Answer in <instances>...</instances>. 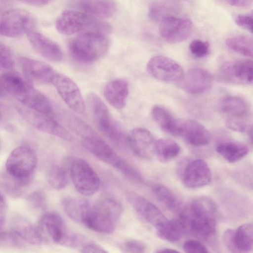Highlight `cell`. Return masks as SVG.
<instances>
[{
	"mask_svg": "<svg viewBox=\"0 0 253 253\" xmlns=\"http://www.w3.org/2000/svg\"><path fill=\"white\" fill-rule=\"evenodd\" d=\"M19 63L23 74L29 80L52 84L57 72L48 64L27 57L20 58Z\"/></svg>",
	"mask_w": 253,
	"mask_h": 253,
	"instance_id": "18",
	"label": "cell"
},
{
	"mask_svg": "<svg viewBox=\"0 0 253 253\" xmlns=\"http://www.w3.org/2000/svg\"></svg>",
	"mask_w": 253,
	"mask_h": 253,
	"instance_id": "56",
	"label": "cell"
},
{
	"mask_svg": "<svg viewBox=\"0 0 253 253\" xmlns=\"http://www.w3.org/2000/svg\"><path fill=\"white\" fill-rule=\"evenodd\" d=\"M61 205L64 212L69 217L82 223L91 208L86 200L76 197H65L62 200Z\"/></svg>",
	"mask_w": 253,
	"mask_h": 253,
	"instance_id": "26",
	"label": "cell"
},
{
	"mask_svg": "<svg viewBox=\"0 0 253 253\" xmlns=\"http://www.w3.org/2000/svg\"><path fill=\"white\" fill-rule=\"evenodd\" d=\"M14 59L11 50L0 42V70H7L13 68Z\"/></svg>",
	"mask_w": 253,
	"mask_h": 253,
	"instance_id": "39",
	"label": "cell"
},
{
	"mask_svg": "<svg viewBox=\"0 0 253 253\" xmlns=\"http://www.w3.org/2000/svg\"><path fill=\"white\" fill-rule=\"evenodd\" d=\"M127 199L133 208L156 229L168 220L162 211L146 198L131 192L127 194Z\"/></svg>",
	"mask_w": 253,
	"mask_h": 253,
	"instance_id": "19",
	"label": "cell"
},
{
	"mask_svg": "<svg viewBox=\"0 0 253 253\" xmlns=\"http://www.w3.org/2000/svg\"><path fill=\"white\" fill-rule=\"evenodd\" d=\"M215 150L229 163H235L243 158L248 153L245 144L237 142L227 141L218 144Z\"/></svg>",
	"mask_w": 253,
	"mask_h": 253,
	"instance_id": "30",
	"label": "cell"
},
{
	"mask_svg": "<svg viewBox=\"0 0 253 253\" xmlns=\"http://www.w3.org/2000/svg\"><path fill=\"white\" fill-rule=\"evenodd\" d=\"M123 211L121 204L109 197L99 200L91 207L90 215L94 223L101 229L113 230Z\"/></svg>",
	"mask_w": 253,
	"mask_h": 253,
	"instance_id": "11",
	"label": "cell"
},
{
	"mask_svg": "<svg viewBox=\"0 0 253 253\" xmlns=\"http://www.w3.org/2000/svg\"><path fill=\"white\" fill-rule=\"evenodd\" d=\"M253 14L239 15L235 18L236 23L240 27L253 32Z\"/></svg>",
	"mask_w": 253,
	"mask_h": 253,
	"instance_id": "45",
	"label": "cell"
},
{
	"mask_svg": "<svg viewBox=\"0 0 253 253\" xmlns=\"http://www.w3.org/2000/svg\"><path fill=\"white\" fill-rule=\"evenodd\" d=\"M154 121L164 131L178 136L180 120L175 119L167 108L161 105H155L151 112Z\"/></svg>",
	"mask_w": 253,
	"mask_h": 253,
	"instance_id": "27",
	"label": "cell"
},
{
	"mask_svg": "<svg viewBox=\"0 0 253 253\" xmlns=\"http://www.w3.org/2000/svg\"><path fill=\"white\" fill-rule=\"evenodd\" d=\"M180 152V146L172 139L161 138L156 141L155 154L162 163L171 161L177 156Z\"/></svg>",
	"mask_w": 253,
	"mask_h": 253,
	"instance_id": "34",
	"label": "cell"
},
{
	"mask_svg": "<svg viewBox=\"0 0 253 253\" xmlns=\"http://www.w3.org/2000/svg\"><path fill=\"white\" fill-rule=\"evenodd\" d=\"M82 253H107L103 247L94 243L89 241L86 242L80 249Z\"/></svg>",
	"mask_w": 253,
	"mask_h": 253,
	"instance_id": "47",
	"label": "cell"
},
{
	"mask_svg": "<svg viewBox=\"0 0 253 253\" xmlns=\"http://www.w3.org/2000/svg\"><path fill=\"white\" fill-rule=\"evenodd\" d=\"M119 249L123 253H141L145 252L146 247L141 241L129 239L122 243L120 245Z\"/></svg>",
	"mask_w": 253,
	"mask_h": 253,
	"instance_id": "41",
	"label": "cell"
},
{
	"mask_svg": "<svg viewBox=\"0 0 253 253\" xmlns=\"http://www.w3.org/2000/svg\"><path fill=\"white\" fill-rule=\"evenodd\" d=\"M221 109L229 117L245 119L249 113V107L242 98L237 96L224 97L221 103Z\"/></svg>",
	"mask_w": 253,
	"mask_h": 253,
	"instance_id": "29",
	"label": "cell"
},
{
	"mask_svg": "<svg viewBox=\"0 0 253 253\" xmlns=\"http://www.w3.org/2000/svg\"><path fill=\"white\" fill-rule=\"evenodd\" d=\"M35 19L28 11L13 8L5 11L0 20V34L15 38L33 31Z\"/></svg>",
	"mask_w": 253,
	"mask_h": 253,
	"instance_id": "8",
	"label": "cell"
},
{
	"mask_svg": "<svg viewBox=\"0 0 253 253\" xmlns=\"http://www.w3.org/2000/svg\"><path fill=\"white\" fill-rule=\"evenodd\" d=\"M178 136L195 147L207 145L211 140L209 130L201 124L192 120H180Z\"/></svg>",
	"mask_w": 253,
	"mask_h": 253,
	"instance_id": "20",
	"label": "cell"
},
{
	"mask_svg": "<svg viewBox=\"0 0 253 253\" xmlns=\"http://www.w3.org/2000/svg\"><path fill=\"white\" fill-rule=\"evenodd\" d=\"M146 69L152 77L167 83L179 82L184 74L179 64L162 55L155 56L150 59L147 64Z\"/></svg>",
	"mask_w": 253,
	"mask_h": 253,
	"instance_id": "13",
	"label": "cell"
},
{
	"mask_svg": "<svg viewBox=\"0 0 253 253\" xmlns=\"http://www.w3.org/2000/svg\"><path fill=\"white\" fill-rule=\"evenodd\" d=\"M253 74L252 60L242 59L224 63L220 67L218 76L225 83L246 85L252 84Z\"/></svg>",
	"mask_w": 253,
	"mask_h": 253,
	"instance_id": "12",
	"label": "cell"
},
{
	"mask_svg": "<svg viewBox=\"0 0 253 253\" xmlns=\"http://www.w3.org/2000/svg\"><path fill=\"white\" fill-rule=\"evenodd\" d=\"M212 76L206 70L195 68L188 70L178 82L179 86L192 94H200L208 91L212 85Z\"/></svg>",
	"mask_w": 253,
	"mask_h": 253,
	"instance_id": "17",
	"label": "cell"
},
{
	"mask_svg": "<svg viewBox=\"0 0 253 253\" xmlns=\"http://www.w3.org/2000/svg\"><path fill=\"white\" fill-rule=\"evenodd\" d=\"M179 4L172 0H160L154 2L149 7L148 15L154 21L160 22L163 19L176 16L180 11Z\"/></svg>",
	"mask_w": 253,
	"mask_h": 253,
	"instance_id": "31",
	"label": "cell"
},
{
	"mask_svg": "<svg viewBox=\"0 0 253 253\" xmlns=\"http://www.w3.org/2000/svg\"><path fill=\"white\" fill-rule=\"evenodd\" d=\"M38 163L35 151L25 145L15 148L9 155L6 162V169L13 177L26 178L31 177Z\"/></svg>",
	"mask_w": 253,
	"mask_h": 253,
	"instance_id": "9",
	"label": "cell"
},
{
	"mask_svg": "<svg viewBox=\"0 0 253 253\" xmlns=\"http://www.w3.org/2000/svg\"><path fill=\"white\" fill-rule=\"evenodd\" d=\"M183 249L185 252L188 253H207L209 252L202 243L194 239L185 241L183 245Z\"/></svg>",
	"mask_w": 253,
	"mask_h": 253,
	"instance_id": "44",
	"label": "cell"
},
{
	"mask_svg": "<svg viewBox=\"0 0 253 253\" xmlns=\"http://www.w3.org/2000/svg\"><path fill=\"white\" fill-rule=\"evenodd\" d=\"M35 112L36 114L30 116V121L37 129L65 140H72V135L70 132L49 115Z\"/></svg>",
	"mask_w": 253,
	"mask_h": 253,
	"instance_id": "23",
	"label": "cell"
},
{
	"mask_svg": "<svg viewBox=\"0 0 253 253\" xmlns=\"http://www.w3.org/2000/svg\"><path fill=\"white\" fill-rule=\"evenodd\" d=\"M27 37L33 48L42 57L53 62L62 61L63 52L54 42L40 33L34 31L29 32Z\"/></svg>",
	"mask_w": 253,
	"mask_h": 253,
	"instance_id": "21",
	"label": "cell"
},
{
	"mask_svg": "<svg viewBox=\"0 0 253 253\" xmlns=\"http://www.w3.org/2000/svg\"><path fill=\"white\" fill-rule=\"evenodd\" d=\"M21 240L32 245H39L42 241V235L40 228L26 220L19 218L15 220L13 230Z\"/></svg>",
	"mask_w": 253,
	"mask_h": 253,
	"instance_id": "28",
	"label": "cell"
},
{
	"mask_svg": "<svg viewBox=\"0 0 253 253\" xmlns=\"http://www.w3.org/2000/svg\"><path fill=\"white\" fill-rule=\"evenodd\" d=\"M87 103L98 130L112 143L119 147L127 145L126 137L119 125L112 118L107 106L95 93H90Z\"/></svg>",
	"mask_w": 253,
	"mask_h": 253,
	"instance_id": "6",
	"label": "cell"
},
{
	"mask_svg": "<svg viewBox=\"0 0 253 253\" xmlns=\"http://www.w3.org/2000/svg\"><path fill=\"white\" fill-rule=\"evenodd\" d=\"M216 208L209 198L198 197L180 212L179 220L185 232L202 239L211 238L216 232Z\"/></svg>",
	"mask_w": 253,
	"mask_h": 253,
	"instance_id": "1",
	"label": "cell"
},
{
	"mask_svg": "<svg viewBox=\"0 0 253 253\" xmlns=\"http://www.w3.org/2000/svg\"><path fill=\"white\" fill-rule=\"evenodd\" d=\"M103 93L106 100L111 106L117 109H122L127 101L128 84L122 79H114L105 85Z\"/></svg>",
	"mask_w": 253,
	"mask_h": 253,
	"instance_id": "24",
	"label": "cell"
},
{
	"mask_svg": "<svg viewBox=\"0 0 253 253\" xmlns=\"http://www.w3.org/2000/svg\"><path fill=\"white\" fill-rule=\"evenodd\" d=\"M0 86L15 99L35 112L50 115L52 105L48 98L20 75L9 72L0 77Z\"/></svg>",
	"mask_w": 253,
	"mask_h": 253,
	"instance_id": "2",
	"label": "cell"
},
{
	"mask_svg": "<svg viewBox=\"0 0 253 253\" xmlns=\"http://www.w3.org/2000/svg\"><path fill=\"white\" fill-rule=\"evenodd\" d=\"M80 6L83 12L98 19L111 17L117 9L116 3L112 0H83Z\"/></svg>",
	"mask_w": 253,
	"mask_h": 253,
	"instance_id": "25",
	"label": "cell"
},
{
	"mask_svg": "<svg viewBox=\"0 0 253 253\" xmlns=\"http://www.w3.org/2000/svg\"><path fill=\"white\" fill-rule=\"evenodd\" d=\"M84 148L101 161L110 165L129 179L139 181L140 173L121 158L103 139L90 128L81 135Z\"/></svg>",
	"mask_w": 253,
	"mask_h": 253,
	"instance_id": "3",
	"label": "cell"
},
{
	"mask_svg": "<svg viewBox=\"0 0 253 253\" xmlns=\"http://www.w3.org/2000/svg\"><path fill=\"white\" fill-rule=\"evenodd\" d=\"M155 253H177L178 251L169 248H162L156 249Z\"/></svg>",
	"mask_w": 253,
	"mask_h": 253,
	"instance_id": "50",
	"label": "cell"
},
{
	"mask_svg": "<svg viewBox=\"0 0 253 253\" xmlns=\"http://www.w3.org/2000/svg\"><path fill=\"white\" fill-rule=\"evenodd\" d=\"M6 209V203L3 196L0 194V213H3Z\"/></svg>",
	"mask_w": 253,
	"mask_h": 253,
	"instance_id": "51",
	"label": "cell"
},
{
	"mask_svg": "<svg viewBox=\"0 0 253 253\" xmlns=\"http://www.w3.org/2000/svg\"><path fill=\"white\" fill-rule=\"evenodd\" d=\"M127 145L138 157L149 160L155 154L156 140L147 129L137 127L130 130L126 136Z\"/></svg>",
	"mask_w": 253,
	"mask_h": 253,
	"instance_id": "16",
	"label": "cell"
},
{
	"mask_svg": "<svg viewBox=\"0 0 253 253\" xmlns=\"http://www.w3.org/2000/svg\"><path fill=\"white\" fill-rule=\"evenodd\" d=\"M1 87H0V95L2 94V89H1Z\"/></svg>",
	"mask_w": 253,
	"mask_h": 253,
	"instance_id": "53",
	"label": "cell"
},
{
	"mask_svg": "<svg viewBox=\"0 0 253 253\" xmlns=\"http://www.w3.org/2000/svg\"><path fill=\"white\" fill-rule=\"evenodd\" d=\"M234 232L232 229H228L225 231L223 236V240L226 247L230 251L237 253L234 242Z\"/></svg>",
	"mask_w": 253,
	"mask_h": 253,
	"instance_id": "46",
	"label": "cell"
},
{
	"mask_svg": "<svg viewBox=\"0 0 253 253\" xmlns=\"http://www.w3.org/2000/svg\"><path fill=\"white\" fill-rule=\"evenodd\" d=\"M4 217L3 213H0V232L4 225Z\"/></svg>",
	"mask_w": 253,
	"mask_h": 253,
	"instance_id": "52",
	"label": "cell"
},
{
	"mask_svg": "<svg viewBox=\"0 0 253 253\" xmlns=\"http://www.w3.org/2000/svg\"><path fill=\"white\" fill-rule=\"evenodd\" d=\"M110 42L106 34L89 32L81 34L70 43L73 58L83 64H91L103 57L108 52Z\"/></svg>",
	"mask_w": 253,
	"mask_h": 253,
	"instance_id": "4",
	"label": "cell"
},
{
	"mask_svg": "<svg viewBox=\"0 0 253 253\" xmlns=\"http://www.w3.org/2000/svg\"><path fill=\"white\" fill-rule=\"evenodd\" d=\"M52 84L66 105L74 112L82 114L85 110V104L81 91L76 83L70 78L59 73H56Z\"/></svg>",
	"mask_w": 253,
	"mask_h": 253,
	"instance_id": "14",
	"label": "cell"
},
{
	"mask_svg": "<svg viewBox=\"0 0 253 253\" xmlns=\"http://www.w3.org/2000/svg\"><path fill=\"white\" fill-rule=\"evenodd\" d=\"M177 173L184 185L191 189L208 185L212 178L211 170L208 164L200 159L182 160L177 166Z\"/></svg>",
	"mask_w": 253,
	"mask_h": 253,
	"instance_id": "7",
	"label": "cell"
},
{
	"mask_svg": "<svg viewBox=\"0 0 253 253\" xmlns=\"http://www.w3.org/2000/svg\"><path fill=\"white\" fill-rule=\"evenodd\" d=\"M229 4L239 7H247L250 6L253 0H225Z\"/></svg>",
	"mask_w": 253,
	"mask_h": 253,
	"instance_id": "48",
	"label": "cell"
},
{
	"mask_svg": "<svg viewBox=\"0 0 253 253\" xmlns=\"http://www.w3.org/2000/svg\"><path fill=\"white\" fill-rule=\"evenodd\" d=\"M156 230L159 237L170 242L179 241L185 232L184 228L179 218L173 220L168 219Z\"/></svg>",
	"mask_w": 253,
	"mask_h": 253,
	"instance_id": "33",
	"label": "cell"
},
{
	"mask_svg": "<svg viewBox=\"0 0 253 253\" xmlns=\"http://www.w3.org/2000/svg\"><path fill=\"white\" fill-rule=\"evenodd\" d=\"M0 146H1V143H0Z\"/></svg>",
	"mask_w": 253,
	"mask_h": 253,
	"instance_id": "55",
	"label": "cell"
},
{
	"mask_svg": "<svg viewBox=\"0 0 253 253\" xmlns=\"http://www.w3.org/2000/svg\"><path fill=\"white\" fill-rule=\"evenodd\" d=\"M70 175L76 190L85 196H91L100 187V179L92 168L82 159L75 160L70 167Z\"/></svg>",
	"mask_w": 253,
	"mask_h": 253,
	"instance_id": "10",
	"label": "cell"
},
{
	"mask_svg": "<svg viewBox=\"0 0 253 253\" xmlns=\"http://www.w3.org/2000/svg\"><path fill=\"white\" fill-rule=\"evenodd\" d=\"M1 115L0 112V119H1Z\"/></svg>",
	"mask_w": 253,
	"mask_h": 253,
	"instance_id": "54",
	"label": "cell"
},
{
	"mask_svg": "<svg viewBox=\"0 0 253 253\" xmlns=\"http://www.w3.org/2000/svg\"><path fill=\"white\" fill-rule=\"evenodd\" d=\"M22 241L13 231L0 232V247L4 248H18L22 244Z\"/></svg>",
	"mask_w": 253,
	"mask_h": 253,
	"instance_id": "40",
	"label": "cell"
},
{
	"mask_svg": "<svg viewBox=\"0 0 253 253\" xmlns=\"http://www.w3.org/2000/svg\"><path fill=\"white\" fill-rule=\"evenodd\" d=\"M153 191L158 200L168 209L173 212L181 211L179 200L169 188L161 184H156L153 187Z\"/></svg>",
	"mask_w": 253,
	"mask_h": 253,
	"instance_id": "35",
	"label": "cell"
},
{
	"mask_svg": "<svg viewBox=\"0 0 253 253\" xmlns=\"http://www.w3.org/2000/svg\"><path fill=\"white\" fill-rule=\"evenodd\" d=\"M192 27V23L189 19L171 16L160 22L159 32L166 41L171 43H177L188 38Z\"/></svg>",
	"mask_w": 253,
	"mask_h": 253,
	"instance_id": "15",
	"label": "cell"
},
{
	"mask_svg": "<svg viewBox=\"0 0 253 253\" xmlns=\"http://www.w3.org/2000/svg\"><path fill=\"white\" fill-rule=\"evenodd\" d=\"M209 43L200 40L193 41L189 45L191 53L197 57H203L209 53Z\"/></svg>",
	"mask_w": 253,
	"mask_h": 253,
	"instance_id": "43",
	"label": "cell"
},
{
	"mask_svg": "<svg viewBox=\"0 0 253 253\" xmlns=\"http://www.w3.org/2000/svg\"><path fill=\"white\" fill-rule=\"evenodd\" d=\"M29 204L37 209H44L46 206V198L44 193L37 190L30 194L27 198Z\"/></svg>",
	"mask_w": 253,
	"mask_h": 253,
	"instance_id": "42",
	"label": "cell"
},
{
	"mask_svg": "<svg viewBox=\"0 0 253 253\" xmlns=\"http://www.w3.org/2000/svg\"><path fill=\"white\" fill-rule=\"evenodd\" d=\"M226 126L233 131L240 132H251L252 124L245 119L228 118L225 122Z\"/></svg>",
	"mask_w": 253,
	"mask_h": 253,
	"instance_id": "38",
	"label": "cell"
},
{
	"mask_svg": "<svg viewBox=\"0 0 253 253\" xmlns=\"http://www.w3.org/2000/svg\"><path fill=\"white\" fill-rule=\"evenodd\" d=\"M33 6H41L47 4L52 0H18Z\"/></svg>",
	"mask_w": 253,
	"mask_h": 253,
	"instance_id": "49",
	"label": "cell"
},
{
	"mask_svg": "<svg viewBox=\"0 0 253 253\" xmlns=\"http://www.w3.org/2000/svg\"><path fill=\"white\" fill-rule=\"evenodd\" d=\"M225 43L229 48L236 52L247 57H253V41L250 37H232L226 39Z\"/></svg>",
	"mask_w": 253,
	"mask_h": 253,
	"instance_id": "36",
	"label": "cell"
},
{
	"mask_svg": "<svg viewBox=\"0 0 253 253\" xmlns=\"http://www.w3.org/2000/svg\"><path fill=\"white\" fill-rule=\"evenodd\" d=\"M48 181L50 186L56 190H62L67 185L68 178L66 169L62 166L54 165L48 172Z\"/></svg>",
	"mask_w": 253,
	"mask_h": 253,
	"instance_id": "37",
	"label": "cell"
},
{
	"mask_svg": "<svg viewBox=\"0 0 253 253\" xmlns=\"http://www.w3.org/2000/svg\"><path fill=\"white\" fill-rule=\"evenodd\" d=\"M57 30L60 34L71 35L89 32L108 34L110 25L84 12L66 10L63 12L55 22Z\"/></svg>",
	"mask_w": 253,
	"mask_h": 253,
	"instance_id": "5",
	"label": "cell"
},
{
	"mask_svg": "<svg viewBox=\"0 0 253 253\" xmlns=\"http://www.w3.org/2000/svg\"><path fill=\"white\" fill-rule=\"evenodd\" d=\"M234 242L237 252H249L253 247V226L252 223L240 225L234 232Z\"/></svg>",
	"mask_w": 253,
	"mask_h": 253,
	"instance_id": "32",
	"label": "cell"
},
{
	"mask_svg": "<svg viewBox=\"0 0 253 253\" xmlns=\"http://www.w3.org/2000/svg\"><path fill=\"white\" fill-rule=\"evenodd\" d=\"M39 228L42 235L46 234L54 243L60 245L68 232L62 218L54 212L43 214L40 219Z\"/></svg>",
	"mask_w": 253,
	"mask_h": 253,
	"instance_id": "22",
	"label": "cell"
}]
</instances>
